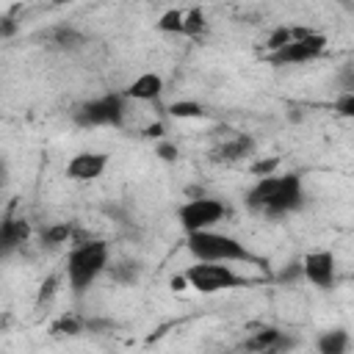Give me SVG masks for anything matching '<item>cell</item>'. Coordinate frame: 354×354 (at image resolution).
<instances>
[{
  "label": "cell",
  "instance_id": "cell-25",
  "mask_svg": "<svg viewBox=\"0 0 354 354\" xmlns=\"http://www.w3.org/2000/svg\"><path fill=\"white\" fill-rule=\"evenodd\" d=\"M335 113L343 119H354V91H346L335 100Z\"/></svg>",
  "mask_w": 354,
  "mask_h": 354
},
{
  "label": "cell",
  "instance_id": "cell-20",
  "mask_svg": "<svg viewBox=\"0 0 354 354\" xmlns=\"http://www.w3.org/2000/svg\"><path fill=\"white\" fill-rule=\"evenodd\" d=\"M166 111H169V116H174V119H202V116H207L205 105L196 102V100H177V102H171Z\"/></svg>",
  "mask_w": 354,
  "mask_h": 354
},
{
  "label": "cell",
  "instance_id": "cell-19",
  "mask_svg": "<svg viewBox=\"0 0 354 354\" xmlns=\"http://www.w3.org/2000/svg\"><path fill=\"white\" fill-rule=\"evenodd\" d=\"M83 329H86V321H83L80 315H72V313H66V315H61V318H55V321L50 324V335H55V337H61V335L75 337V335H80Z\"/></svg>",
  "mask_w": 354,
  "mask_h": 354
},
{
  "label": "cell",
  "instance_id": "cell-17",
  "mask_svg": "<svg viewBox=\"0 0 354 354\" xmlns=\"http://www.w3.org/2000/svg\"><path fill=\"white\" fill-rule=\"evenodd\" d=\"M75 235H77V227H75L72 221H53V224H47V227L41 230L39 241H41V246H47V249H58V246H64V243H72Z\"/></svg>",
  "mask_w": 354,
  "mask_h": 354
},
{
  "label": "cell",
  "instance_id": "cell-26",
  "mask_svg": "<svg viewBox=\"0 0 354 354\" xmlns=\"http://www.w3.org/2000/svg\"><path fill=\"white\" fill-rule=\"evenodd\" d=\"M158 155H160L163 160H174V158H177V149H174L171 144H158Z\"/></svg>",
  "mask_w": 354,
  "mask_h": 354
},
{
  "label": "cell",
  "instance_id": "cell-24",
  "mask_svg": "<svg viewBox=\"0 0 354 354\" xmlns=\"http://www.w3.org/2000/svg\"><path fill=\"white\" fill-rule=\"evenodd\" d=\"M279 158L274 155V158H263V160H257V163H252V174L260 180V177H271V174H277V169H279Z\"/></svg>",
  "mask_w": 354,
  "mask_h": 354
},
{
  "label": "cell",
  "instance_id": "cell-2",
  "mask_svg": "<svg viewBox=\"0 0 354 354\" xmlns=\"http://www.w3.org/2000/svg\"><path fill=\"white\" fill-rule=\"evenodd\" d=\"M108 266H111L108 243L102 238H80L77 232L66 252V263H64V274H66L72 296L80 299L83 293H88V288L108 271Z\"/></svg>",
  "mask_w": 354,
  "mask_h": 354
},
{
  "label": "cell",
  "instance_id": "cell-16",
  "mask_svg": "<svg viewBox=\"0 0 354 354\" xmlns=\"http://www.w3.org/2000/svg\"><path fill=\"white\" fill-rule=\"evenodd\" d=\"M348 348H351V335L343 326L324 329L315 337V354H348Z\"/></svg>",
  "mask_w": 354,
  "mask_h": 354
},
{
  "label": "cell",
  "instance_id": "cell-12",
  "mask_svg": "<svg viewBox=\"0 0 354 354\" xmlns=\"http://www.w3.org/2000/svg\"><path fill=\"white\" fill-rule=\"evenodd\" d=\"M33 230H30V221L22 218V216H6L3 224H0V254L3 257H11L14 252H19L28 241H30Z\"/></svg>",
  "mask_w": 354,
  "mask_h": 354
},
{
  "label": "cell",
  "instance_id": "cell-27",
  "mask_svg": "<svg viewBox=\"0 0 354 354\" xmlns=\"http://www.w3.org/2000/svg\"><path fill=\"white\" fill-rule=\"evenodd\" d=\"M144 136H147V138H160V136H163V124H160V122H155V124L144 127Z\"/></svg>",
  "mask_w": 354,
  "mask_h": 354
},
{
  "label": "cell",
  "instance_id": "cell-5",
  "mask_svg": "<svg viewBox=\"0 0 354 354\" xmlns=\"http://www.w3.org/2000/svg\"><path fill=\"white\" fill-rule=\"evenodd\" d=\"M188 288L199 290V293H221V290H232V288H246L252 285L249 277L238 274L232 266L227 263H194L183 271Z\"/></svg>",
  "mask_w": 354,
  "mask_h": 354
},
{
  "label": "cell",
  "instance_id": "cell-22",
  "mask_svg": "<svg viewBox=\"0 0 354 354\" xmlns=\"http://www.w3.org/2000/svg\"><path fill=\"white\" fill-rule=\"evenodd\" d=\"M207 22H205V11L202 8H185V39H199L205 33Z\"/></svg>",
  "mask_w": 354,
  "mask_h": 354
},
{
  "label": "cell",
  "instance_id": "cell-18",
  "mask_svg": "<svg viewBox=\"0 0 354 354\" xmlns=\"http://www.w3.org/2000/svg\"><path fill=\"white\" fill-rule=\"evenodd\" d=\"M155 30L171 33V36H185V8H169L158 17Z\"/></svg>",
  "mask_w": 354,
  "mask_h": 354
},
{
  "label": "cell",
  "instance_id": "cell-23",
  "mask_svg": "<svg viewBox=\"0 0 354 354\" xmlns=\"http://www.w3.org/2000/svg\"><path fill=\"white\" fill-rule=\"evenodd\" d=\"M58 293V277L55 274H50L41 285H39V296H36V307H41V304H50V299Z\"/></svg>",
  "mask_w": 354,
  "mask_h": 354
},
{
  "label": "cell",
  "instance_id": "cell-3",
  "mask_svg": "<svg viewBox=\"0 0 354 354\" xmlns=\"http://www.w3.org/2000/svg\"><path fill=\"white\" fill-rule=\"evenodd\" d=\"M185 249L194 257V263H249L263 268V260L254 252H249L235 235L221 230H202L185 235Z\"/></svg>",
  "mask_w": 354,
  "mask_h": 354
},
{
  "label": "cell",
  "instance_id": "cell-10",
  "mask_svg": "<svg viewBox=\"0 0 354 354\" xmlns=\"http://www.w3.org/2000/svg\"><path fill=\"white\" fill-rule=\"evenodd\" d=\"M36 39L41 41V47L55 50V53H75V50L86 47V33L75 25H66V22L47 25L44 30L36 33Z\"/></svg>",
  "mask_w": 354,
  "mask_h": 354
},
{
  "label": "cell",
  "instance_id": "cell-1",
  "mask_svg": "<svg viewBox=\"0 0 354 354\" xmlns=\"http://www.w3.org/2000/svg\"><path fill=\"white\" fill-rule=\"evenodd\" d=\"M246 207L266 218H282L304 207V183L301 174H271L260 177L243 196Z\"/></svg>",
  "mask_w": 354,
  "mask_h": 354
},
{
  "label": "cell",
  "instance_id": "cell-13",
  "mask_svg": "<svg viewBox=\"0 0 354 354\" xmlns=\"http://www.w3.org/2000/svg\"><path fill=\"white\" fill-rule=\"evenodd\" d=\"M252 152H254V138L246 133H235L232 138H224L221 144H216L207 158L210 163H238Z\"/></svg>",
  "mask_w": 354,
  "mask_h": 354
},
{
  "label": "cell",
  "instance_id": "cell-15",
  "mask_svg": "<svg viewBox=\"0 0 354 354\" xmlns=\"http://www.w3.org/2000/svg\"><path fill=\"white\" fill-rule=\"evenodd\" d=\"M315 28H310V25H277L268 36H266V41H263V47H266V55L268 53H277V50H282V47H288L290 41H296V39H304V36H310Z\"/></svg>",
  "mask_w": 354,
  "mask_h": 354
},
{
  "label": "cell",
  "instance_id": "cell-21",
  "mask_svg": "<svg viewBox=\"0 0 354 354\" xmlns=\"http://www.w3.org/2000/svg\"><path fill=\"white\" fill-rule=\"evenodd\" d=\"M108 274H111V279L119 282V285H133V282L138 279V266L130 263V260L111 263V266H108Z\"/></svg>",
  "mask_w": 354,
  "mask_h": 354
},
{
  "label": "cell",
  "instance_id": "cell-6",
  "mask_svg": "<svg viewBox=\"0 0 354 354\" xmlns=\"http://www.w3.org/2000/svg\"><path fill=\"white\" fill-rule=\"evenodd\" d=\"M227 216V205L216 196H194L177 207V221L185 235L202 232V230H216V224Z\"/></svg>",
  "mask_w": 354,
  "mask_h": 354
},
{
  "label": "cell",
  "instance_id": "cell-4",
  "mask_svg": "<svg viewBox=\"0 0 354 354\" xmlns=\"http://www.w3.org/2000/svg\"><path fill=\"white\" fill-rule=\"evenodd\" d=\"M127 119V97L124 91H108L100 97H91L80 102L72 111V122L77 127H124Z\"/></svg>",
  "mask_w": 354,
  "mask_h": 354
},
{
  "label": "cell",
  "instance_id": "cell-9",
  "mask_svg": "<svg viewBox=\"0 0 354 354\" xmlns=\"http://www.w3.org/2000/svg\"><path fill=\"white\" fill-rule=\"evenodd\" d=\"M293 346H296V337L282 332L279 326H260L243 340L241 348L246 354H288Z\"/></svg>",
  "mask_w": 354,
  "mask_h": 354
},
{
  "label": "cell",
  "instance_id": "cell-14",
  "mask_svg": "<svg viewBox=\"0 0 354 354\" xmlns=\"http://www.w3.org/2000/svg\"><path fill=\"white\" fill-rule=\"evenodd\" d=\"M160 94H163V77L158 72H141L124 88V97L127 100H136V102H158Z\"/></svg>",
  "mask_w": 354,
  "mask_h": 354
},
{
  "label": "cell",
  "instance_id": "cell-7",
  "mask_svg": "<svg viewBox=\"0 0 354 354\" xmlns=\"http://www.w3.org/2000/svg\"><path fill=\"white\" fill-rule=\"evenodd\" d=\"M326 44H329L326 33L313 30L310 36L296 39V41H290L288 47H282V50H277V53H268V55H266V61H268V64H274V66L310 64V61H315V58H321V55L326 53Z\"/></svg>",
  "mask_w": 354,
  "mask_h": 354
},
{
  "label": "cell",
  "instance_id": "cell-11",
  "mask_svg": "<svg viewBox=\"0 0 354 354\" xmlns=\"http://www.w3.org/2000/svg\"><path fill=\"white\" fill-rule=\"evenodd\" d=\"M105 169H108V155L105 152H77L66 160L64 174L72 183H94L97 177H102Z\"/></svg>",
  "mask_w": 354,
  "mask_h": 354
},
{
  "label": "cell",
  "instance_id": "cell-8",
  "mask_svg": "<svg viewBox=\"0 0 354 354\" xmlns=\"http://www.w3.org/2000/svg\"><path fill=\"white\" fill-rule=\"evenodd\" d=\"M301 277L321 288V290H329L337 279V260L329 249H313L301 257Z\"/></svg>",
  "mask_w": 354,
  "mask_h": 354
}]
</instances>
